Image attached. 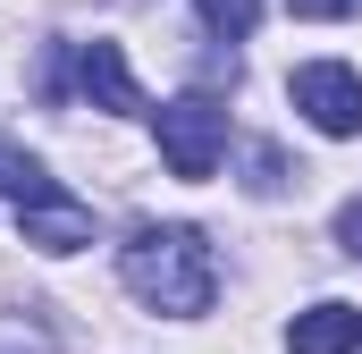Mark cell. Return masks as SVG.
<instances>
[{"mask_svg": "<svg viewBox=\"0 0 362 354\" xmlns=\"http://www.w3.org/2000/svg\"><path fill=\"white\" fill-rule=\"evenodd\" d=\"M127 287L152 304V312H169V321H194V312H211V295H219V262H211V245H202V228H135L127 236Z\"/></svg>", "mask_w": 362, "mask_h": 354, "instance_id": "cell-1", "label": "cell"}, {"mask_svg": "<svg viewBox=\"0 0 362 354\" xmlns=\"http://www.w3.org/2000/svg\"><path fill=\"white\" fill-rule=\"evenodd\" d=\"M152 127H160V161H169V177H185V185H202V177L219 169V152H228V110H219L211 93L160 101Z\"/></svg>", "mask_w": 362, "mask_h": 354, "instance_id": "cell-2", "label": "cell"}, {"mask_svg": "<svg viewBox=\"0 0 362 354\" xmlns=\"http://www.w3.org/2000/svg\"><path fill=\"white\" fill-rule=\"evenodd\" d=\"M286 93H295V110H303L320 135H362V76L346 68V59H312V68H295Z\"/></svg>", "mask_w": 362, "mask_h": 354, "instance_id": "cell-3", "label": "cell"}, {"mask_svg": "<svg viewBox=\"0 0 362 354\" xmlns=\"http://www.w3.org/2000/svg\"><path fill=\"white\" fill-rule=\"evenodd\" d=\"M17 228H25V245H42V253H76L93 245V211L76 194H59L51 177L34 185V194H17Z\"/></svg>", "mask_w": 362, "mask_h": 354, "instance_id": "cell-4", "label": "cell"}, {"mask_svg": "<svg viewBox=\"0 0 362 354\" xmlns=\"http://www.w3.org/2000/svg\"><path fill=\"white\" fill-rule=\"evenodd\" d=\"M76 85H85V101H93V110H118V118H144V110H152L118 42H85V51H76Z\"/></svg>", "mask_w": 362, "mask_h": 354, "instance_id": "cell-5", "label": "cell"}, {"mask_svg": "<svg viewBox=\"0 0 362 354\" xmlns=\"http://www.w3.org/2000/svg\"><path fill=\"white\" fill-rule=\"evenodd\" d=\"M354 346H362V312L354 304H312L286 329V354H354Z\"/></svg>", "mask_w": 362, "mask_h": 354, "instance_id": "cell-6", "label": "cell"}, {"mask_svg": "<svg viewBox=\"0 0 362 354\" xmlns=\"http://www.w3.org/2000/svg\"><path fill=\"white\" fill-rule=\"evenodd\" d=\"M194 8H202V25L228 34V42H245V34L262 25V0H194Z\"/></svg>", "mask_w": 362, "mask_h": 354, "instance_id": "cell-7", "label": "cell"}, {"mask_svg": "<svg viewBox=\"0 0 362 354\" xmlns=\"http://www.w3.org/2000/svg\"><path fill=\"white\" fill-rule=\"evenodd\" d=\"M34 185H42V169H34L25 152H8V144H0V194L17 202V194H34Z\"/></svg>", "mask_w": 362, "mask_h": 354, "instance_id": "cell-8", "label": "cell"}, {"mask_svg": "<svg viewBox=\"0 0 362 354\" xmlns=\"http://www.w3.org/2000/svg\"><path fill=\"white\" fill-rule=\"evenodd\" d=\"M337 245L362 262V194H354V202H337Z\"/></svg>", "mask_w": 362, "mask_h": 354, "instance_id": "cell-9", "label": "cell"}, {"mask_svg": "<svg viewBox=\"0 0 362 354\" xmlns=\"http://www.w3.org/2000/svg\"><path fill=\"white\" fill-rule=\"evenodd\" d=\"M295 17H320V25H337V17H354V0H286Z\"/></svg>", "mask_w": 362, "mask_h": 354, "instance_id": "cell-10", "label": "cell"}]
</instances>
